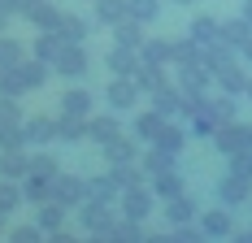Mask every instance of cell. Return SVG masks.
<instances>
[{
	"mask_svg": "<svg viewBox=\"0 0 252 243\" xmlns=\"http://www.w3.org/2000/svg\"><path fill=\"white\" fill-rule=\"evenodd\" d=\"M226 122H235V96L222 91L218 100L204 96L200 104H196V113H191V130H196V135H213V130L226 126Z\"/></svg>",
	"mask_w": 252,
	"mask_h": 243,
	"instance_id": "cell-1",
	"label": "cell"
},
{
	"mask_svg": "<svg viewBox=\"0 0 252 243\" xmlns=\"http://www.w3.org/2000/svg\"><path fill=\"white\" fill-rule=\"evenodd\" d=\"M126 13L135 18V22H157L161 18V0H126Z\"/></svg>",
	"mask_w": 252,
	"mask_h": 243,
	"instance_id": "cell-37",
	"label": "cell"
},
{
	"mask_svg": "<svg viewBox=\"0 0 252 243\" xmlns=\"http://www.w3.org/2000/svg\"><path fill=\"white\" fill-rule=\"evenodd\" d=\"M22 200L26 195H22V187H18V178H0V217H9Z\"/></svg>",
	"mask_w": 252,
	"mask_h": 243,
	"instance_id": "cell-35",
	"label": "cell"
},
{
	"mask_svg": "<svg viewBox=\"0 0 252 243\" xmlns=\"http://www.w3.org/2000/svg\"><path fill=\"white\" fill-rule=\"evenodd\" d=\"M118 204H122V217H135V221H148V213L157 209V191L152 187H126L122 195H118Z\"/></svg>",
	"mask_w": 252,
	"mask_h": 243,
	"instance_id": "cell-4",
	"label": "cell"
},
{
	"mask_svg": "<svg viewBox=\"0 0 252 243\" xmlns=\"http://www.w3.org/2000/svg\"><path fill=\"white\" fill-rule=\"evenodd\" d=\"M196 221H200L204 239H230V235H235V217H230L226 204H222V209H204Z\"/></svg>",
	"mask_w": 252,
	"mask_h": 243,
	"instance_id": "cell-9",
	"label": "cell"
},
{
	"mask_svg": "<svg viewBox=\"0 0 252 243\" xmlns=\"http://www.w3.org/2000/svg\"><path fill=\"white\" fill-rule=\"evenodd\" d=\"M122 18H130L126 13V0H96V22L100 26H118Z\"/></svg>",
	"mask_w": 252,
	"mask_h": 243,
	"instance_id": "cell-33",
	"label": "cell"
},
{
	"mask_svg": "<svg viewBox=\"0 0 252 243\" xmlns=\"http://www.w3.org/2000/svg\"><path fill=\"white\" fill-rule=\"evenodd\" d=\"M83 139H87V118L61 113L57 118V144H83Z\"/></svg>",
	"mask_w": 252,
	"mask_h": 243,
	"instance_id": "cell-23",
	"label": "cell"
},
{
	"mask_svg": "<svg viewBox=\"0 0 252 243\" xmlns=\"http://www.w3.org/2000/svg\"><path fill=\"white\" fill-rule=\"evenodd\" d=\"M139 57H144L148 65H174V44H170V39H144Z\"/></svg>",
	"mask_w": 252,
	"mask_h": 243,
	"instance_id": "cell-26",
	"label": "cell"
},
{
	"mask_svg": "<svg viewBox=\"0 0 252 243\" xmlns=\"http://www.w3.org/2000/svg\"><path fill=\"white\" fill-rule=\"evenodd\" d=\"M22 195L31 200V204H44L52 195V178H39V174H26L22 178Z\"/></svg>",
	"mask_w": 252,
	"mask_h": 243,
	"instance_id": "cell-34",
	"label": "cell"
},
{
	"mask_svg": "<svg viewBox=\"0 0 252 243\" xmlns=\"http://www.w3.org/2000/svg\"><path fill=\"white\" fill-rule=\"evenodd\" d=\"M213 144H218L222 156L248 152V148H252V126H248V122H226V126H218V130H213Z\"/></svg>",
	"mask_w": 252,
	"mask_h": 243,
	"instance_id": "cell-3",
	"label": "cell"
},
{
	"mask_svg": "<svg viewBox=\"0 0 252 243\" xmlns=\"http://www.w3.org/2000/svg\"><path fill=\"white\" fill-rule=\"evenodd\" d=\"M139 96H144V91H139V83H135V78H122V74H113V78H109V87H104V100H109V109H113V113L135 109Z\"/></svg>",
	"mask_w": 252,
	"mask_h": 243,
	"instance_id": "cell-5",
	"label": "cell"
},
{
	"mask_svg": "<svg viewBox=\"0 0 252 243\" xmlns=\"http://www.w3.org/2000/svg\"><path fill=\"white\" fill-rule=\"evenodd\" d=\"M9 239H13V243H39V239H44V226H39V221H31V226H13Z\"/></svg>",
	"mask_w": 252,
	"mask_h": 243,
	"instance_id": "cell-42",
	"label": "cell"
},
{
	"mask_svg": "<svg viewBox=\"0 0 252 243\" xmlns=\"http://www.w3.org/2000/svg\"><path fill=\"white\" fill-rule=\"evenodd\" d=\"M135 83H139V91H148V96H152V91H161L170 78H165V65H148V61H144V65L135 70Z\"/></svg>",
	"mask_w": 252,
	"mask_h": 243,
	"instance_id": "cell-28",
	"label": "cell"
},
{
	"mask_svg": "<svg viewBox=\"0 0 252 243\" xmlns=\"http://www.w3.org/2000/svg\"><path fill=\"white\" fill-rule=\"evenodd\" d=\"M152 191H157V200H170V195H178V191H183V174H178V170L152 174Z\"/></svg>",
	"mask_w": 252,
	"mask_h": 243,
	"instance_id": "cell-32",
	"label": "cell"
},
{
	"mask_svg": "<svg viewBox=\"0 0 252 243\" xmlns=\"http://www.w3.org/2000/svg\"><path fill=\"white\" fill-rule=\"evenodd\" d=\"M118 135H122V126H118L113 113H92V118H87V144L104 148L109 139H118Z\"/></svg>",
	"mask_w": 252,
	"mask_h": 243,
	"instance_id": "cell-13",
	"label": "cell"
},
{
	"mask_svg": "<svg viewBox=\"0 0 252 243\" xmlns=\"http://www.w3.org/2000/svg\"><path fill=\"white\" fill-rule=\"evenodd\" d=\"M22 104H18V96H4L0 91V130H9V126H22Z\"/></svg>",
	"mask_w": 252,
	"mask_h": 243,
	"instance_id": "cell-38",
	"label": "cell"
},
{
	"mask_svg": "<svg viewBox=\"0 0 252 243\" xmlns=\"http://www.w3.org/2000/svg\"><path fill=\"white\" fill-rule=\"evenodd\" d=\"M122 195V187L113 182V174H100V178H87V200H118Z\"/></svg>",
	"mask_w": 252,
	"mask_h": 243,
	"instance_id": "cell-30",
	"label": "cell"
},
{
	"mask_svg": "<svg viewBox=\"0 0 252 243\" xmlns=\"http://www.w3.org/2000/svg\"><path fill=\"white\" fill-rule=\"evenodd\" d=\"M26 170H31V152L22 144L0 148V178H26Z\"/></svg>",
	"mask_w": 252,
	"mask_h": 243,
	"instance_id": "cell-17",
	"label": "cell"
},
{
	"mask_svg": "<svg viewBox=\"0 0 252 243\" xmlns=\"http://www.w3.org/2000/svg\"><path fill=\"white\" fill-rule=\"evenodd\" d=\"M0 9L4 13H22V0H0Z\"/></svg>",
	"mask_w": 252,
	"mask_h": 243,
	"instance_id": "cell-44",
	"label": "cell"
},
{
	"mask_svg": "<svg viewBox=\"0 0 252 243\" xmlns=\"http://www.w3.org/2000/svg\"><path fill=\"white\" fill-rule=\"evenodd\" d=\"M174 4H196V0H174Z\"/></svg>",
	"mask_w": 252,
	"mask_h": 243,
	"instance_id": "cell-48",
	"label": "cell"
},
{
	"mask_svg": "<svg viewBox=\"0 0 252 243\" xmlns=\"http://www.w3.org/2000/svg\"><path fill=\"white\" fill-rule=\"evenodd\" d=\"M213 78H218V87L226 91V96H248V78L252 74L239 65V61H226V65H218L213 70Z\"/></svg>",
	"mask_w": 252,
	"mask_h": 243,
	"instance_id": "cell-10",
	"label": "cell"
},
{
	"mask_svg": "<svg viewBox=\"0 0 252 243\" xmlns=\"http://www.w3.org/2000/svg\"><path fill=\"white\" fill-rule=\"evenodd\" d=\"M152 144L157 148H165V152H183V148H187V130H183V126H174V122H165V126H161V135H157V139H152Z\"/></svg>",
	"mask_w": 252,
	"mask_h": 243,
	"instance_id": "cell-29",
	"label": "cell"
},
{
	"mask_svg": "<svg viewBox=\"0 0 252 243\" xmlns=\"http://www.w3.org/2000/svg\"><path fill=\"white\" fill-rule=\"evenodd\" d=\"M57 204H65V209H78L83 200H87V178H78V174H57L52 178V195Z\"/></svg>",
	"mask_w": 252,
	"mask_h": 243,
	"instance_id": "cell-6",
	"label": "cell"
},
{
	"mask_svg": "<svg viewBox=\"0 0 252 243\" xmlns=\"http://www.w3.org/2000/svg\"><path fill=\"white\" fill-rule=\"evenodd\" d=\"M187 35H191L200 48H209V44H218V39H222V22H218V18H209V13H200V18H191Z\"/></svg>",
	"mask_w": 252,
	"mask_h": 243,
	"instance_id": "cell-18",
	"label": "cell"
},
{
	"mask_svg": "<svg viewBox=\"0 0 252 243\" xmlns=\"http://www.w3.org/2000/svg\"><path fill=\"white\" fill-rule=\"evenodd\" d=\"M78 221H83V230L92 235V239H113V209H109V200H83L78 204Z\"/></svg>",
	"mask_w": 252,
	"mask_h": 243,
	"instance_id": "cell-2",
	"label": "cell"
},
{
	"mask_svg": "<svg viewBox=\"0 0 252 243\" xmlns=\"http://www.w3.org/2000/svg\"><path fill=\"white\" fill-rule=\"evenodd\" d=\"M244 18H248V22H252V0H244Z\"/></svg>",
	"mask_w": 252,
	"mask_h": 243,
	"instance_id": "cell-47",
	"label": "cell"
},
{
	"mask_svg": "<svg viewBox=\"0 0 252 243\" xmlns=\"http://www.w3.org/2000/svg\"><path fill=\"white\" fill-rule=\"evenodd\" d=\"M26 174H39V178H57V174H61V165H57V156H52V152H35V156H31V170Z\"/></svg>",
	"mask_w": 252,
	"mask_h": 243,
	"instance_id": "cell-41",
	"label": "cell"
},
{
	"mask_svg": "<svg viewBox=\"0 0 252 243\" xmlns=\"http://www.w3.org/2000/svg\"><path fill=\"white\" fill-rule=\"evenodd\" d=\"M248 100H252V78H248Z\"/></svg>",
	"mask_w": 252,
	"mask_h": 243,
	"instance_id": "cell-49",
	"label": "cell"
},
{
	"mask_svg": "<svg viewBox=\"0 0 252 243\" xmlns=\"http://www.w3.org/2000/svg\"><path fill=\"white\" fill-rule=\"evenodd\" d=\"M248 195H252V182H248V178H239V174H226V178L218 182V200H222L226 209L248 204Z\"/></svg>",
	"mask_w": 252,
	"mask_h": 243,
	"instance_id": "cell-14",
	"label": "cell"
},
{
	"mask_svg": "<svg viewBox=\"0 0 252 243\" xmlns=\"http://www.w3.org/2000/svg\"><path fill=\"white\" fill-rule=\"evenodd\" d=\"M18 61H26V44H22V39H13V35L4 30V35H0V70L18 65Z\"/></svg>",
	"mask_w": 252,
	"mask_h": 243,
	"instance_id": "cell-31",
	"label": "cell"
},
{
	"mask_svg": "<svg viewBox=\"0 0 252 243\" xmlns=\"http://www.w3.org/2000/svg\"><path fill=\"white\" fill-rule=\"evenodd\" d=\"M87 70H92V57H87L83 44H65L61 57L52 61V74H61V78H83Z\"/></svg>",
	"mask_w": 252,
	"mask_h": 243,
	"instance_id": "cell-7",
	"label": "cell"
},
{
	"mask_svg": "<svg viewBox=\"0 0 252 243\" xmlns=\"http://www.w3.org/2000/svg\"><path fill=\"white\" fill-rule=\"evenodd\" d=\"M139 165H144V174H165V170H178V156L174 152H165V148H157V144H148V152L139 156Z\"/></svg>",
	"mask_w": 252,
	"mask_h": 243,
	"instance_id": "cell-19",
	"label": "cell"
},
{
	"mask_svg": "<svg viewBox=\"0 0 252 243\" xmlns=\"http://www.w3.org/2000/svg\"><path fill=\"white\" fill-rule=\"evenodd\" d=\"M0 230H4V217H0Z\"/></svg>",
	"mask_w": 252,
	"mask_h": 243,
	"instance_id": "cell-50",
	"label": "cell"
},
{
	"mask_svg": "<svg viewBox=\"0 0 252 243\" xmlns=\"http://www.w3.org/2000/svg\"><path fill=\"white\" fill-rule=\"evenodd\" d=\"M61 13H65V9H57L52 0H22V18L35 26V30H52V26L61 22Z\"/></svg>",
	"mask_w": 252,
	"mask_h": 243,
	"instance_id": "cell-8",
	"label": "cell"
},
{
	"mask_svg": "<svg viewBox=\"0 0 252 243\" xmlns=\"http://www.w3.org/2000/svg\"><path fill=\"white\" fill-rule=\"evenodd\" d=\"M144 22H135V18H122V22L113 26V44H126V48H144Z\"/></svg>",
	"mask_w": 252,
	"mask_h": 243,
	"instance_id": "cell-25",
	"label": "cell"
},
{
	"mask_svg": "<svg viewBox=\"0 0 252 243\" xmlns=\"http://www.w3.org/2000/svg\"><path fill=\"white\" fill-rule=\"evenodd\" d=\"M226 161H230V174H239V178L252 182V148L248 152H235V156H226Z\"/></svg>",
	"mask_w": 252,
	"mask_h": 243,
	"instance_id": "cell-43",
	"label": "cell"
},
{
	"mask_svg": "<svg viewBox=\"0 0 252 243\" xmlns=\"http://www.w3.org/2000/svg\"><path fill=\"white\" fill-rule=\"evenodd\" d=\"M61 48H65V39H61V35H57V30H39V35H35V44H31V57H39V61H57V57H61Z\"/></svg>",
	"mask_w": 252,
	"mask_h": 243,
	"instance_id": "cell-21",
	"label": "cell"
},
{
	"mask_svg": "<svg viewBox=\"0 0 252 243\" xmlns=\"http://www.w3.org/2000/svg\"><path fill=\"white\" fill-rule=\"evenodd\" d=\"M92 4H96V0H92Z\"/></svg>",
	"mask_w": 252,
	"mask_h": 243,
	"instance_id": "cell-51",
	"label": "cell"
},
{
	"mask_svg": "<svg viewBox=\"0 0 252 243\" xmlns=\"http://www.w3.org/2000/svg\"><path fill=\"white\" fill-rule=\"evenodd\" d=\"M109 174H113V182H118L122 191H126V187H139V182H144V165H139V161H130V165H113Z\"/></svg>",
	"mask_w": 252,
	"mask_h": 243,
	"instance_id": "cell-39",
	"label": "cell"
},
{
	"mask_svg": "<svg viewBox=\"0 0 252 243\" xmlns=\"http://www.w3.org/2000/svg\"><path fill=\"white\" fill-rule=\"evenodd\" d=\"M9 18H13V13H4V9H0V35L9 30Z\"/></svg>",
	"mask_w": 252,
	"mask_h": 243,
	"instance_id": "cell-46",
	"label": "cell"
},
{
	"mask_svg": "<svg viewBox=\"0 0 252 243\" xmlns=\"http://www.w3.org/2000/svg\"><path fill=\"white\" fill-rule=\"evenodd\" d=\"M104 161H109V165H130V161H139V139H135V135L109 139V144H104Z\"/></svg>",
	"mask_w": 252,
	"mask_h": 243,
	"instance_id": "cell-15",
	"label": "cell"
},
{
	"mask_svg": "<svg viewBox=\"0 0 252 243\" xmlns=\"http://www.w3.org/2000/svg\"><path fill=\"white\" fill-rule=\"evenodd\" d=\"M196 217H200V209H196V200L187 191H178V195L165 200V221L170 226H187V221H196Z\"/></svg>",
	"mask_w": 252,
	"mask_h": 243,
	"instance_id": "cell-16",
	"label": "cell"
},
{
	"mask_svg": "<svg viewBox=\"0 0 252 243\" xmlns=\"http://www.w3.org/2000/svg\"><path fill=\"white\" fill-rule=\"evenodd\" d=\"M61 113H70V118H92V91L70 87V91L61 96Z\"/></svg>",
	"mask_w": 252,
	"mask_h": 243,
	"instance_id": "cell-27",
	"label": "cell"
},
{
	"mask_svg": "<svg viewBox=\"0 0 252 243\" xmlns=\"http://www.w3.org/2000/svg\"><path fill=\"white\" fill-rule=\"evenodd\" d=\"M248 35H252V22L244 18V13H239V18H226V22H222V39H226L230 48H239V44H244Z\"/></svg>",
	"mask_w": 252,
	"mask_h": 243,
	"instance_id": "cell-36",
	"label": "cell"
},
{
	"mask_svg": "<svg viewBox=\"0 0 252 243\" xmlns=\"http://www.w3.org/2000/svg\"><path fill=\"white\" fill-rule=\"evenodd\" d=\"M165 113H157V109H144V113H139V118H135V139H139V144H152V139H157V135H161V126H165Z\"/></svg>",
	"mask_w": 252,
	"mask_h": 243,
	"instance_id": "cell-22",
	"label": "cell"
},
{
	"mask_svg": "<svg viewBox=\"0 0 252 243\" xmlns=\"http://www.w3.org/2000/svg\"><path fill=\"white\" fill-rule=\"evenodd\" d=\"M52 30H57L65 44H83V39H87V30H92V22H87V18H78V13H61V22L52 26Z\"/></svg>",
	"mask_w": 252,
	"mask_h": 243,
	"instance_id": "cell-20",
	"label": "cell"
},
{
	"mask_svg": "<svg viewBox=\"0 0 252 243\" xmlns=\"http://www.w3.org/2000/svg\"><path fill=\"white\" fill-rule=\"evenodd\" d=\"M113 239H122V243H139V239H148V230H144V221L122 217L118 226H113Z\"/></svg>",
	"mask_w": 252,
	"mask_h": 243,
	"instance_id": "cell-40",
	"label": "cell"
},
{
	"mask_svg": "<svg viewBox=\"0 0 252 243\" xmlns=\"http://www.w3.org/2000/svg\"><path fill=\"white\" fill-rule=\"evenodd\" d=\"M239 57H244V61H248V65H252V35H248V39H244V44H239Z\"/></svg>",
	"mask_w": 252,
	"mask_h": 243,
	"instance_id": "cell-45",
	"label": "cell"
},
{
	"mask_svg": "<svg viewBox=\"0 0 252 243\" xmlns=\"http://www.w3.org/2000/svg\"><path fill=\"white\" fill-rule=\"evenodd\" d=\"M22 139H26V148L57 144V118H26L22 122Z\"/></svg>",
	"mask_w": 252,
	"mask_h": 243,
	"instance_id": "cell-12",
	"label": "cell"
},
{
	"mask_svg": "<svg viewBox=\"0 0 252 243\" xmlns=\"http://www.w3.org/2000/svg\"><path fill=\"white\" fill-rule=\"evenodd\" d=\"M104 65H109V74H122V78H135V70L144 65V57H139V48H126V44H113V48H109V57H104Z\"/></svg>",
	"mask_w": 252,
	"mask_h": 243,
	"instance_id": "cell-11",
	"label": "cell"
},
{
	"mask_svg": "<svg viewBox=\"0 0 252 243\" xmlns=\"http://www.w3.org/2000/svg\"><path fill=\"white\" fill-rule=\"evenodd\" d=\"M35 221L44 226V235H57V230H65V204H57V200H44L39 204V213Z\"/></svg>",
	"mask_w": 252,
	"mask_h": 243,
	"instance_id": "cell-24",
	"label": "cell"
}]
</instances>
